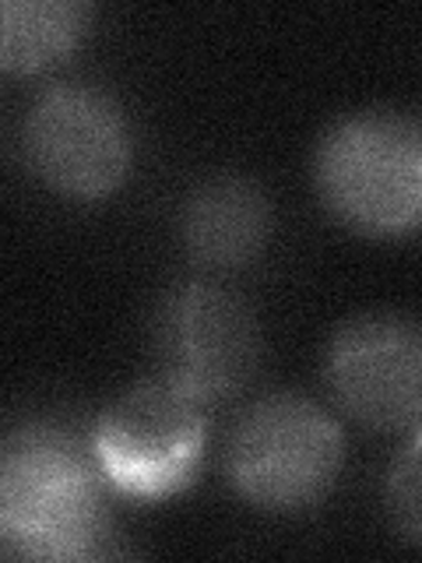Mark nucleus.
Masks as SVG:
<instances>
[{"mask_svg": "<svg viewBox=\"0 0 422 563\" xmlns=\"http://www.w3.org/2000/svg\"><path fill=\"white\" fill-rule=\"evenodd\" d=\"M345 433L327 409L296 391L257 398L225 448V472L240 497L268 515L307 510L338 483Z\"/></svg>", "mask_w": 422, "mask_h": 563, "instance_id": "nucleus-3", "label": "nucleus"}, {"mask_svg": "<svg viewBox=\"0 0 422 563\" xmlns=\"http://www.w3.org/2000/svg\"><path fill=\"white\" fill-rule=\"evenodd\" d=\"M106 472L60 427L25 422L0 451V539L25 560L96 556L110 532Z\"/></svg>", "mask_w": 422, "mask_h": 563, "instance_id": "nucleus-1", "label": "nucleus"}, {"mask_svg": "<svg viewBox=\"0 0 422 563\" xmlns=\"http://www.w3.org/2000/svg\"><path fill=\"white\" fill-rule=\"evenodd\" d=\"M92 22L78 0H4L0 8V64L8 75H35L67 57Z\"/></svg>", "mask_w": 422, "mask_h": 563, "instance_id": "nucleus-9", "label": "nucleus"}, {"mask_svg": "<svg viewBox=\"0 0 422 563\" xmlns=\"http://www.w3.org/2000/svg\"><path fill=\"white\" fill-rule=\"evenodd\" d=\"M22 141L35 176L67 198L99 201L127 180V117L96 85L60 81L43 88L25 113Z\"/></svg>", "mask_w": 422, "mask_h": 563, "instance_id": "nucleus-5", "label": "nucleus"}, {"mask_svg": "<svg viewBox=\"0 0 422 563\" xmlns=\"http://www.w3.org/2000/svg\"><path fill=\"white\" fill-rule=\"evenodd\" d=\"M313 184L352 233L374 240L422 233V123L391 110L338 120L316 145Z\"/></svg>", "mask_w": 422, "mask_h": 563, "instance_id": "nucleus-2", "label": "nucleus"}, {"mask_svg": "<svg viewBox=\"0 0 422 563\" xmlns=\"http://www.w3.org/2000/svg\"><path fill=\"white\" fill-rule=\"evenodd\" d=\"M208 444V401L169 377L123 391L96 422L92 451L110 486L163 500L198 479Z\"/></svg>", "mask_w": 422, "mask_h": 563, "instance_id": "nucleus-4", "label": "nucleus"}, {"mask_svg": "<svg viewBox=\"0 0 422 563\" xmlns=\"http://www.w3.org/2000/svg\"><path fill=\"white\" fill-rule=\"evenodd\" d=\"M271 236V205L251 176L219 173L198 184L180 211L187 254L215 272L246 268Z\"/></svg>", "mask_w": 422, "mask_h": 563, "instance_id": "nucleus-8", "label": "nucleus"}, {"mask_svg": "<svg viewBox=\"0 0 422 563\" xmlns=\"http://www.w3.org/2000/svg\"><path fill=\"white\" fill-rule=\"evenodd\" d=\"M324 380L342 412L369 430L422 427V328L395 313L352 317L324 349Z\"/></svg>", "mask_w": 422, "mask_h": 563, "instance_id": "nucleus-7", "label": "nucleus"}, {"mask_svg": "<svg viewBox=\"0 0 422 563\" xmlns=\"http://www.w3.org/2000/svg\"><path fill=\"white\" fill-rule=\"evenodd\" d=\"M384 504L395 532L404 542L422 545V430L395 454L391 468H387Z\"/></svg>", "mask_w": 422, "mask_h": 563, "instance_id": "nucleus-10", "label": "nucleus"}, {"mask_svg": "<svg viewBox=\"0 0 422 563\" xmlns=\"http://www.w3.org/2000/svg\"><path fill=\"white\" fill-rule=\"evenodd\" d=\"M260 324L243 296L208 282L166 292L155 313V360L163 377L211 401L236 398L260 366Z\"/></svg>", "mask_w": 422, "mask_h": 563, "instance_id": "nucleus-6", "label": "nucleus"}]
</instances>
